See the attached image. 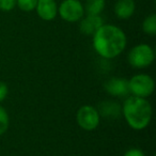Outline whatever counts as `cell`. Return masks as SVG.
<instances>
[{"label":"cell","instance_id":"1","mask_svg":"<svg viewBox=\"0 0 156 156\" xmlns=\"http://www.w3.org/2000/svg\"><path fill=\"white\" fill-rule=\"evenodd\" d=\"M92 37L94 50L104 59L117 58L124 51L127 44L125 32L111 24H104Z\"/></svg>","mask_w":156,"mask_h":156},{"label":"cell","instance_id":"2","mask_svg":"<svg viewBox=\"0 0 156 156\" xmlns=\"http://www.w3.org/2000/svg\"><path fill=\"white\" fill-rule=\"evenodd\" d=\"M122 115L130 128L142 130L149 126L153 117V108L147 98L127 96L122 105Z\"/></svg>","mask_w":156,"mask_h":156},{"label":"cell","instance_id":"3","mask_svg":"<svg viewBox=\"0 0 156 156\" xmlns=\"http://www.w3.org/2000/svg\"><path fill=\"white\" fill-rule=\"evenodd\" d=\"M155 60V51L149 44L141 43L133 46L127 54V61L135 69H147Z\"/></svg>","mask_w":156,"mask_h":156},{"label":"cell","instance_id":"4","mask_svg":"<svg viewBox=\"0 0 156 156\" xmlns=\"http://www.w3.org/2000/svg\"><path fill=\"white\" fill-rule=\"evenodd\" d=\"M129 93L134 96L147 98L153 94L155 90V81L147 74H136L128 79Z\"/></svg>","mask_w":156,"mask_h":156},{"label":"cell","instance_id":"5","mask_svg":"<svg viewBox=\"0 0 156 156\" xmlns=\"http://www.w3.org/2000/svg\"><path fill=\"white\" fill-rule=\"evenodd\" d=\"M76 122L83 130L91 132L98 127L101 115L96 107L92 105H83L76 112Z\"/></svg>","mask_w":156,"mask_h":156},{"label":"cell","instance_id":"6","mask_svg":"<svg viewBox=\"0 0 156 156\" xmlns=\"http://www.w3.org/2000/svg\"><path fill=\"white\" fill-rule=\"evenodd\" d=\"M58 14L65 22L77 23L85 15V9L79 0H63L58 7Z\"/></svg>","mask_w":156,"mask_h":156},{"label":"cell","instance_id":"7","mask_svg":"<svg viewBox=\"0 0 156 156\" xmlns=\"http://www.w3.org/2000/svg\"><path fill=\"white\" fill-rule=\"evenodd\" d=\"M104 88L106 92L111 96L115 98H125L129 94L128 89V79L122 77L109 78L105 83Z\"/></svg>","mask_w":156,"mask_h":156},{"label":"cell","instance_id":"8","mask_svg":"<svg viewBox=\"0 0 156 156\" xmlns=\"http://www.w3.org/2000/svg\"><path fill=\"white\" fill-rule=\"evenodd\" d=\"M37 13L39 17L46 22H50L58 15V5L55 0H37Z\"/></svg>","mask_w":156,"mask_h":156},{"label":"cell","instance_id":"9","mask_svg":"<svg viewBox=\"0 0 156 156\" xmlns=\"http://www.w3.org/2000/svg\"><path fill=\"white\" fill-rule=\"evenodd\" d=\"M104 25V20L101 15H88L79 20V30L85 35H93Z\"/></svg>","mask_w":156,"mask_h":156},{"label":"cell","instance_id":"10","mask_svg":"<svg viewBox=\"0 0 156 156\" xmlns=\"http://www.w3.org/2000/svg\"><path fill=\"white\" fill-rule=\"evenodd\" d=\"M135 0H117L113 7L115 14L119 20H128L135 13Z\"/></svg>","mask_w":156,"mask_h":156},{"label":"cell","instance_id":"11","mask_svg":"<svg viewBox=\"0 0 156 156\" xmlns=\"http://www.w3.org/2000/svg\"><path fill=\"white\" fill-rule=\"evenodd\" d=\"M101 117L107 119H118L122 115V106L115 101H104L98 108Z\"/></svg>","mask_w":156,"mask_h":156},{"label":"cell","instance_id":"12","mask_svg":"<svg viewBox=\"0 0 156 156\" xmlns=\"http://www.w3.org/2000/svg\"><path fill=\"white\" fill-rule=\"evenodd\" d=\"M106 1L105 0H86L83 5L85 13L88 15H101L104 11Z\"/></svg>","mask_w":156,"mask_h":156},{"label":"cell","instance_id":"13","mask_svg":"<svg viewBox=\"0 0 156 156\" xmlns=\"http://www.w3.org/2000/svg\"><path fill=\"white\" fill-rule=\"evenodd\" d=\"M142 31L147 35L156 34V15L150 14L142 22Z\"/></svg>","mask_w":156,"mask_h":156},{"label":"cell","instance_id":"14","mask_svg":"<svg viewBox=\"0 0 156 156\" xmlns=\"http://www.w3.org/2000/svg\"><path fill=\"white\" fill-rule=\"evenodd\" d=\"M10 125V117L8 111L2 106H0V136L5 134Z\"/></svg>","mask_w":156,"mask_h":156},{"label":"cell","instance_id":"15","mask_svg":"<svg viewBox=\"0 0 156 156\" xmlns=\"http://www.w3.org/2000/svg\"><path fill=\"white\" fill-rule=\"evenodd\" d=\"M37 0H16V5L24 12H31L35 10Z\"/></svg>","mask_w":156,"mask_h":156},{"label":"cell","instance_id":"16","mask_svg":"<svg viewBox=\"0 0 156 156\" xmlns=\"http://www.w3.org/2000/svg\"><path fill=\"white\" fill-rule=\"evenodd\" d=\"M16 7V0H0V11L10 12Z\"/></svg>","mask_w":156,"mask_h":156},{"label":"cell","instance_id":"17","mask_svg":"<svg viewBox=\"0 0 156 156\" xmlns=\"http://www.w3.org/2000/svg\"><path fill=\"white\" fill-rule=\"evenodd\" d=\"M123 156H145L144 152L139 147H132L128 149L127 151L124 153Z\"/></svg>","mask_w":156,"mask_h":156},{"label":"cell","instance_id":"18","mask_svg":"<svg viewBox=\"0 0 156 156\" xmlns=\"http://www.w3.org/2000/svg\"><path fill=\"white\" fill-rule=\"evenodd\" d=\"M8 94H9V88L7 83L0 81V103H2L7 98Z\"/></svg>","mask_w":156,"mask_h":156}]
</instances>
